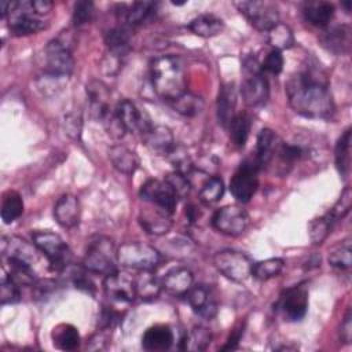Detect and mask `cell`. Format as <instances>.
<instances>
[{
	"instance_id": "obj_1",
	"label": "cell",
	"mask_w": 352,
	"mask_h": 352,
	"mask_svg": "<svg viewBox=\"0 0 352 352\" xmlns=\"http://www.w3.org/2000/svg\"><path fill=\"white\" fill-rule=\"evenodd\" d=\"M292 109L309 118H327L334 113L333 96L323 78L312 72H300L286 82Z\"/></svg>"
},
{
	"instance_id": "obj_2",
	"label": "cell",
	"mask_w": 352,
	"mask_h": 352,
	"mask_svg": "<svg viewBox=\"0 0 352 352\" xmlns=\"http://www.w3.org/2000/svg\"><path fill=\"white\" fill-rule=\"evenodd\" d=\"M150 78L155 94L164 100L173 102L187 92V74L184 65L173 55L155 58L150 65Z\"/></svg>"
},
{
	"instance_id": "obj_3",
	"label": "cell",
	"mask_w": 352,
	"mask_h": 352,
	"mask_svg": "<svg viewBox=\"0 0 352 352\" xmlns=\"http://www.w3.org/2000/svg\"><path fill=\"white\" fill-rule=\"evenodd\" d=\"M242 67L245 77L241 84V96L245 104L250 107L263 106L270 98V85L263 74L260 62L252 55L245 56Z\"/></svg>"
},
{
	"instance_id": "obj_4",
	"label": "cell",
	"mask_w": 352,
	"mask_h": 352,
	"mask_svg": "<svg viewBox=\"0 0 352 352\" xmlns=\"http://www.w3.org/2000/svg\"><path fill=\"white\" fill-rule=\"evenodd\" d=\"M74 69L72 56V37L69 32H62L45 47V73L55 78L69 77Z\"/></svg>"
},
{
	"instance_id": "obj_5",
	"label": "cell",
	"mask_w": 352,
	"mask_h": 352,
	"mask_svg": "<svg viewBox=\"0 0 352 352\" xmlns=\"http://www.w3.org/2000/svg\"><path fill=\"white\" fill-rule=\"evenodd\" d=\"M117 249L111 239L99 236L89 242L82 260V268L88 272L109 275L117 271Z\"/></svg>"
},
{
	"instance_id": "obj_6",
	"label": "cell",
	"mask_w": 352,
	"mask_h": 352,
	"mask_svg": "<svg viewBox=\"0 0 352 352\" xmlns=\"http://www.w3.org/2000/svg\"><path fill=\"white\" fill-rule=\"evenodd\" d=\"M118 264L136 271H153L161 263V253L151 245L131 241L117 249Z\"/></svg>"
},
{
	"instance_id": "obj_7",
	"label": "cell",
	"mask_w": 352,
	"mask_h": 352,
	"mask_svg": "<svg viewBox=\"0 0 352 352\" xmlns=\"http://www.w3.org/2000/svg\"><path fill=\"white\" fill-rule=\"evenodd\" d=\"M32 239L33 243L38 248L40 253L47 257L51 270L63 271L69 265L72 258L69 246L58 234L47 230L33 231Z\"/></svg>"
},
{
	"instance_id": "obj_8",
	"label": "cell",
	"mask_w": 352,
	"mask_h": 352,
	"mask_svg": "<svg viewBox=\"0 0 352 352\" xmlns=\"http://www.w3.org/2000/svg\"><path fill=\"white\" fill-rule=\"evenodd\" d=\"M258 170L260 165L254 158H246L239 164L230 182V191L238 202L246 204L253 198L258 187Z\"/></svg>"
},
{
	"instance_id": "obj_9",
	"label": "cell",
	"mask_w": 352,
	"mask_h": 352,
	"mask_svg": "<svg viewBox=\"0 0 352 352\" xmlns=\"http://www.w3.org/2000/svg\"><path fill=\"white\" fill-rule=\"evenodd\" d=\"M213 264L220 274L234 282H245L252 275L253 263L245 253L236 250L226 249L217 252L213 257Z\"/></svg>"
},
{
	"instance_id": "obj_10",
	"label": "cell",
	"mask_w": 352,
	"mask_h": 352,
	"mask_svg": "<svg viewBox=\"0 0 352 352\" xmlns=\"http://www.w3.org/2000/svg\"><path fill=\"white\" fill-rule=\"evenodd\" d=\"M241 14L249 21V23L260 32H268L276 23H279V12L274 3L270 1H239L235 3Z\"/></svg>"
},
{
	"instance_id": "obj_11",
	"label": "cell",
	"mask_w": 352,
	"mask_h": 352,
	"mask_svg": "<svg viewBox=\"0 0 352 352\" xmlns=\"http://www.w3.org/2000/svg\"><path fill=\"white\" fill-rule=\"evenodd\" d=\"M1 256L7 264H22L33 268L38 261V248L19 236H3L0 242Z\"/></svg>"
},
{
	"instance_id": "obj_12",
	"label": "cell",
	"mask_w": 352,
	"mask_h": 352,
	"mask_svg": "<svg viewBox=\"0 0 352 352\" xmlns=\"http://www.w3.org/2000/svg\"><path fill=\"white\" fill-rule=\"evenodd\" d=\"M212 226L224 235L238 236L246 231L249 226V216L238 205H226L214 212Z\"/></svg>"
},
{
	"instance_id": "obj_13",
	"label": "cell",
	"mask_w": 352,
	"mask_h": 352,
	"mask_svg": "<svg viewBox=\"0 0 352 352\" xmlns=\"http://www.w3.org/2000/svg\"><path fill=\"white\" fill-rule=\"evenodd\" d=\"M8 28L14 36H28L44 30L47 23L37 18L32 1H16L10 12Z\"/></svg>"
},
{
	"instance_id": "obj_14",
	"label": "cell",
	"mask_w": 352,
	"mask_h": 352,
	"mask_svg": "<svg viewBox=\"0 0 352 352\" xmlns=\"http://www.w3.org/2000/svg\"><path fill=\"white\" fill-rule=\"evenodd\" d=\"M140 198L144 202L154 204L170 214L175 212L177 205V195L166 180L150 179L140 187Z\"/></svg>"
},
{
	"instance_id": "obj_15",
	"label": "cell",
	"mask_w": 352,
	"mask_h": 352,
	"mask_svg": "<svg viewBox=\"0 0 352 352\" xmlns=\"http://www.w3.org/2000/svg\"><path fill=\"white\" fill-rule=\"evenodd\" d=\"M103 289L106 296L118 304H128L136 297L135 276L126 271H114L106 275L103 280Z\"/></svg>"
},
{
	"instance_id": "obj_16",
	"label": "cell",
	"mask_w": 352,
	"mask_h": 352,
	"mask_svg": "<svg viewBox=\"0 0 352 352\" xmlns=\"http://www.w3.org/2000/svg\"><path fill=\"white\" fill-rule=\"evenodd\" d=\"M276 308L280 311L286 320H301L308 309V290L301 285L286 289L280 294L276 302Z\"/></svg>"
},
{
	"instance_id": "obj_17",
	"label": "cell",
	"mask_w": 352,
	"mask_h": 352,
	"mask_svg": "<svg viewBox=\"0 0 352 352\" xmlns=\"http://www.w3.org/2000/svg\"><path fill=\"white\" fill-rule=\"evenodd\" d=\"M114 114L121 121L126 132L140 133L143 135L146 131H148L153 124L147 113L142 109H139L132 100L122 99L117 103Z\"/></svg>"
},
{
	"instance_id": "obj_18",
	"label": "cell",
	"mask_w": 352,
	"mask_h": 352,
	"mask_svg": "<svg viewBox=\"0 0 352 352\" xmlns=\"http://www.w3.org/2000/svg\"><path fill=\"white\" fill-rule=\"evenodd\" d=\"M139 223L143 230L151 235H164L172 228L173 224L170 213L154 204H148L140 209Z\"/></svg>"
},
{
	"instance_id": "obj_19",
	"label": "cell",
	"mask_w": 352,
	"mask_h": 352,
	"mask_svg": "<svg viewBox=\"0 0 352 352\" xmlns=\"http://www.w3.org/2000/svg\"><path fill=\"white\" fill-rule=\"evenodd\" d=\"M87 96L89 102V110L94 118L103 121L110 114L109 99H110V89L107 85L99 80H91L87 87Z\"/></svg>"
},
{
	"instance_id": "obj_20",
	"label": "cell",
	"mask_w": 352,
	"mask_h": 352,
	"mask_svg": "<svg viewBox=\"0 0 352 352\" xmlns=\"http://www.w3.org/2000/svg\"><path fill=\"white\" fill-rule=\"evenodd\" d=\"M186 296L188 304L199 316L205 319H212L216 316L217 302L212 294L210 287H208L206 285L192 286Z\"/></svg>"
},
{
	"instance_id": "obj_21",
	"label": "cell",
	"mask_w": 352,
	"mask_h": 352,
	"mask_svg": "<svg viewBox=\"0 0 352 352\" xmlns=\"http://www.w3.org/2000/svg\"><path fill=\"white\" fill-rule=\"evenodd\" d=\"M81 206L78 198L72 194H63L54 206L56 223L65 228H73L80 223Z\"/></svg>"
},
{
	"instance_id": "obj_22",
	"label": "cell",
	"mask_w": 352,
	"mask_h": 352,
	"mask_svg": "<svg viewBox=\"0 0 352 352\" xmlns=\"http://www.w3.org/2000/svg\"><path fill=\"white\" fill-rule=\"evenodd\" d=\"M194 276L192 272L186 267H176L172 268L165 274V276L161 280L162 289L175 297L186 296L188 290L192 287Z\"/></svg>"
},
{
	"instance_id": "obj_23",
	"label": "cell",
	"mask_w": 352,
	"mask_h": 352,
	"mask_svg": "<svg viewBox=\"0 0 352 352\" xmlns=\"http://www.w3.org/2000/svg\"><path fill=\"white\" fill-rule=\"evenodd\" d=\"M173 338V331L168 324H154L143 333L142 346L150 352L165 351L170 348Z\"/></svg>"
},
{
	"instance_id": "obj_24",
	"label": "cell",
	"mask_w": 352,
	"mask_h": 352,
	"mask_svg": "<svg viewBox=\"0 0 352 352\" xmlns=\"http://www.w3.org/2000/svg\"><path fill=\"white\" fill-rule=\"evenodd\" d=\"M142 136L144 143L161 155H168L176 146L172 131L165 125H153Z\"/></svg>"
},
{
	"instance_id": "obj_25",
	"label": "cell",
	"mask_w": 352,
	"mask_h": 352,
	"mask_svg": "<svg viewBox=\"0 0 352 352\" xmlns=\"http://www.w3.org/2000/svg\"><path fill=\"white\" fill-rule=\"evenodd\" d=\"M236 107V91L234 82L223 84L217 95V120L224 128H228L231 120L234 118Z\"/></svg>"
},
{
	"instance_id": "obj_26",
	"label": "cell",
	"mask_w": 352,
	"mask_h": 352,
	"mask_svg": "<svg viewBox=\"0 0 352 352\" xmlns=\"http://www.w3.org/2000/svg\"><path fill=\"white\" fill-rule=\"evenodd\" d=\"M109 160L118 172L125 175L135 173L140 165L138 154L124 144L111 146L109 148Z\"/></svg>"
},
{
	"instance_id": "obj_27",
	"label": "cell",
	"mask_w": 352,
	"mask_h": 352,
	"mask_svg": "<svg viewBox=\"0 0 352 352\" xmlns=\"http://www.w3.org/2000/svg\"><path fill=\"white\" fill-rule=\"evenodd\" d=\"M334 15V6L329 1H307L302 4L304 19L318 28L329 25Z\"/></svg>"
},
{
	"instance_id": "obj_28",
	"label": "cell",
	"mask_w": 352,
	"mask_h": 352,
	"mask_svg": "<svg viewBox=\"0 0 352 352\" xmlns=\"http://www.w3.org/2000/svg\"><path fill=\"white\" fill-rule=\"evenodd\" d=\"M129 40H131V29L125 23L110 29L104 34V43L110 51V55L118 59L128 54Z\"/></svg>"
},
{
	"instance_id": "obj_29",
	"label": "cell",
	"mask_w": 352,
	"mask_h": 352,
	"mask_svg": "<svg viewBox=\"0 0 352 352\" xmlns=\"http://www.w3.org/2000/svg\"><path fill=\"white\" fill-rule=\"evenodd\" d=\"M278 136L272 129L264 128L258 132L256 142V153L253 158L260 165V168H263L272 160L274 154L278 150Z\"/></svg>"
},
{
	"instance_id": "obj_30",
	"label": "cell",
	"mask_w": 352,
	"mask_h": 352,
	"mask_svg": "<svg viewBox=\"0 0 352 352\" xmlns=\"http://www.w3.org/2000/svg\"><path fill=\"white\" fill-rule=\"evenodd\" d=\"M52 344L60 351H74L80 346L81 338L76 326L70 323H59L51 333Z\"/></svg>"
},
{
	"instance_id": "obj_31",
	"label": "cell",
	"mask_w": 352,
	"mask_h": 352,
	"mask_svg": "<svg viewBox=\"0 0 352 352\" xmlns=\"http://www.w3.org/2000/svg\"><path fill=\"white\" fill-rule=\"evenodd\" d=\"M190 30L204 38H209L213 36H217L224 29V22L219 16L213 14H202L194 18L190 25Z\"/></svg>"
},
{
	"instance_id": "obj_32",
	"label": "cell",
	"mask_w": 352,
	"mask_h": 352,
	"mask_svg": "<svg viewBox=\"0 0 352 352\" xmlns=\"http://www.w3.org/2000/svg\"><path fill=\"white\" fill-rule=\"evenodd\" d=\"M323 45L334 54H345L351 45V30L348 26H336L322 37Z\"/></svg>"
},
{
	"instance_id": "obj_33",
	"label": "cell",
	"mask_w": 352,
	"mask_h": 352,
	"mask_svg": "<svg viewBox=\"0 0 352 352\" xmlns=\"http://www.w3.org/2000/svg\"><path fill=\"white\" fill-rule=\"evenodd\" d=\"M210 340H212V334L206 327L195 326L180 338L179 348L182 351H188V352H202L209 346Z\"/></svg>"
},
{
	"instance_id": "obj_34",
	"label": "cell",
	"mask_w": 352,
	"mask_h": 352,
	"mask_svg": "<svg viewBox=\"0 0 352 352\" xmlns=\"http://www.w3.org/2000/svg\"><path fill=\"white\" fill-rule=\"evenodd\" d=\"M135 287L136 297H140L142 300H154L158 297L162 285L151 271H139L138 276H135Z\"/></svg>"
},
{
	"instance_id": "obj_35",
	"label": "cell",
	"mask_w": 352,
	"mask_h": 352,
	"mask_svg": "<svg viewBox=\"0 0 352 352\" xmlns=\"http://www.w3.org/2000/svg\"><path fill=\"white\" fill-rule=\"evenodd\" d=\"M157 4L153 1H136L125 11L124 23L129 28L139 26L143 22L148 21L155 14Z\"/></svg>"
},
{
	"instance_id": "obj_36",
	"label": "cell",
	"mask_w": 352,
	"mask_h": 352,
	"mask_svg": "<svg viewBox=\"0 0 352 352\" xmlns=\"http://www.w3.org/2000/svg\"><path fill=\"white\" fill-rule=\"evenodd\" d=\"M252 121L246 113H236L228 125L230 140L236 147H243L250 132Z\"/></svg>"
},
{
	"instance_id": "obj_37",
	"label": "cell",
	"mask_w": 352,
	"mask_h": 352,
	"mask_svg": "<svg viewBox=\"0 0 352 352\" xmlns=\"http://www.w3.org/2000/svg\"><path fill=\"white\" fill-rule=\"evenodd\" d=\"M349 153H351V129L348 128L338 139L334 150L336 166L342 177H346L349 173V164H351Z\"/></svg>"
},
{
	"instance_id": "obj_38",
	"label": "cell",
	"mask_w": 352,
	"mask_h": 352,
	"mask_svg": "<svg viewBox=\"0 0 352 352\" xmlns=\"http://www.w3.org/2000/svg\"><path fill=\"white\" fill-rule=\"evenodd\" d=\"M23 213V201L16 191H7L1 201V220L6 224L15 221Z\"/></svg>"
},
{
	"instance_id": "obj_39",
	"label": "cell",
	"mask_w": 352,
	"mask_h": 352,
	"mask_svg": "<svg viewBox=\"0 0 352 352\" xmlns=\"http://www.w3.org/2000/svg\"><path fill=\"white\" fill-rule=\"evenodd\" d=\"M172 107L182 116L186 117H195L204 110V100L201 96H197L190 92H184L182 96L175 99Z\"/></svg>"
},
{
	"instance_id": "obj_40",
	"label": "cell",
	"mask_w": 352,
	"mask_h": 352,
	"mask_svg": "<svg viewBox=\"0 0 352 352\" xmlns=\"http://www.w3.org/2000/svg\"><path fill=\"white\" fill-rule=\"evenodd\" d=\"M268 44L272 47V50H287L293 47L294 44V36L292 29L286 23H276L274 28H271L268 32Z\"/></svg>"
},
{
	"instance_id": "obj_41",
	"label": "cell",
	"mask_w": 352,
	"mask_h": 352,
	"mask_svg": "<svg viewBox=\"0 0 352 352\" xmlns=\"http://www.w3.org/2000/svg\"><path fill=\"white\" fill-rule=\"evenodd\" d=\"M224 194V183L219 176H208V179L199 187V201L210 205L221 199Z\"/></svg>"
},
{
	"instance_id": "obj_42",
	"label": "cell",
	"mask_w": 352,
	"mask_h": 352,
	"mask_svg": "<svg viewBox=\"0 0 352 352\" xmlns=\"http://www.w3.org/2000/svg\"><path fill=\"white\" fill-rule=\"evenodd\" d=\"M283 267H285L283 258L271 257V258L261 260V261L253 264V267H252V275H253L256 279L267 280V279H271V278L278 276V275L282 272Z\"/></svg>"
},
{
	"instance_id": "obj_43",
	"label": "cell",
	"mask_w": 352,
	"mask_h": 352,
	"mask_svg": "<svg viewBox=\"0 0 352 352\" xmlns=\"http://www.w3.org/2000/svg\"><path fill=\"white\" fill-rule=\"evenodd\" d=\"M334 224H336V220L329 213L323 214L322 217L314 219L309 223V228H308L311 242L314 245H320L327 238V235L331 231Z\"/></svg>"
},
{
	"instance_id": "obj_44",
	"label": "cell",
	"mask_w": 352,
	"mask_h": 352,
	"mask_svg": "<svg viewBox=\"0 0 352 352\" xmlns=\"http://www.w3.org/2000/svg\"><path fill=\"white\" fill-rule=\"evenodd\" d=\"M327 261L331 267L340 268V270H349L352 265V250L349 241L340 242L336 245L327 256Z\"/></svg>"
},
{
	"instance_id": "obj_45",
	"label": "cell",
	"mask_w": 352,
	"mask_h": 352,
	"mask_svg": "<svg viewBox=\"0 0 352 352\" xmlns=\"http://www.w3.org/2000/svg\"><path fill=\"white\" fill-rule=\"evenodd\" d=\"M21 298L19 285H16L8 275L3 276L1 286H0V302L1 305L15 304Z\"/></svg>"
},
{
	"instance_id": "obj_46",
	"label": "cell",
	"mask_w": 352,
	"mask_h": 352,
	"mask_svg": "<svg viewBox=\"0 0 352 352\" xmlns=\"http://www.w3.org/2000/svg\"><path fill=\"white\" fill-rule=\"evenodd\" d=\"M94 14H95V7L92 1H87V0L77 1L73 8V16H72L73 25L81 26L91 22L94 18Z\"/></svg>"
},
{
	"instance_id": "obj_47",
	"label": "cell",
	"mask_w": 352,
	"mask_h": 352,
	"mask_svg": "<svg viewBox=\"0 0 352 352\" xmlns=\"http://www.w3.org/2000/svg\"><path fill=\"white\" fill-rule=\"evenodd\" d=\"M351 206H352V192H351V188L346 186L341 192V197L338 198L336 205L327 213L337 221L349 213Z\"/></svg>"
},
{
	"instance_id": "obj_48",
	"label": "cell",
	"mask_w": 352,
	"mask_h": 352,
	"mask_svg": "<svg viewBox=\"0 0 352 352\" xmlns=\"http://www.w3.org/2000/svg\"><path fill=\"white\" fill-rule=\"evenodd\" d=\"M165 180L170 184V187L173 188V191L177 195V198H183V197L188 195L190 188H191V182L186 175L179 173V172L175 170L173 173H169L165 177Z\"/></svg>"
},
{
	"instance_id": "obj_49",
	"label": "cell",
	"mask_w": 352,
	"mask_h": 352,
	"mask_svg": "<svg viewBox=\"0 0 352 352\" xmlns=\"http://www.w3.org/2000/svg\"><path fill=\"white\" fill-rule=\"evenodd\" d=\"M263 72H268L271 74H279L283 69V56L278 50H271L264 60L260 63Z\"/></svg>"
},
{
	"instance_id": "obj_50",
	"label": "cell",
	"mask_w": 352,
	"mask_h": 352,
	"mask_svg": "<svg viewBox=\"0 0 352 352\" xmlns=\"http://www.w3.org/2000/svg\"><path fill=\"white\" fill-rule=\"evenodd\" d=\"M279 158L282 162L285 164H293L296 161H298L302 154H304V150L297 146V144H290V143H282L278 146V150H276Z\"/></svg>"
},
{
	"instance_id": "obj_51",
	"label": "cell",
	"mask_w": 352,
	"mask_h": 352,
	"mask_svg": "<svg viewBox=\"0 0 352 352\" xmlns=\"http://www.w3.org/2000/svg\"><path fill=\"white\" fill-rule=\"evenodd\" d=\"M81 116L80 113H70L66 116L65 118V129H66V133L73 138V139H77L80 138V133H81Z\"/></svg>"
},
{
	"instance_id": "obj_52",
	"label": "cell",
	"mask_w": 352,
	"mask_h": 352,
	"mask_svg": "<svg viewBox=\"0 0 352 352\" xmlns=\"http://www.w3.org/2000/svg\"><path fill=\"white\" fill-rule=\"evenodd\" d=\"M243 330H245V323L236 324V326L231 330V333H230V336H228L226 344L221 346V349H223V351L235 349V348L238 346L239 341H241V337L243 336Z\"/></svg>"
},
{
	"instance_id": "obj_53",
	"label": "cell",
	"mask_w": 352,
	"mask_h": 352,
	"mask_svg": "<svg viewBox=\"0 0 352 352\" xmlns=\"http://www.w3.org/2000/svg\"><path fill=\"white\" fill-rule=\"evenodd\" d=\"M73 283H74V286H76L77 289H81V290H84V292H87V293H94V290H95L94 282H92L89 278H87L84 272L74 274V276H73Z\"/></svg>"
},
{
	"instance_id": "obj_54",
	"label": "cell",
	"mask_w": 352,
	"mask_h": 352,
	"mask_svg": "<svg viewBox=\"0 0 352 352\" xmlns=\"http://www.w3.org/2000/svg\"><path fill=\"white\" fill-rule=\"evenodd\" d=\"M351 309L346 311L345 316H344V320L341 323V329H340V338L349 344L351 342V337H352V322H351Z\"/></svg>"
},
{
	"instance_id": "obj_55",
	"label": "cell",
	"mask_w": 352,
	"mask_h": 352,
	"mask_svg": "<svg viewBox=\"0 0 352 352\" xmlns=\"http://www.w3.org/2000/svg\"><path fill=\"white\" fill-rule=\"evenodd\" d=\"M32 7L36 15H45L52 10L54 4L50 0H34L32 1Z\"/></svg>"
},
{
	"instance_id": "obj_56",
	"label": "cell",
	"mask_w": 352,
	"mask_h": 352,
	"mask_svg": "<svg viewBox=\"0 0 352 352\" xmlns=\"http://www.w3.org/2000/svg\"><path fill=\"white\" fill-rule=\"evenodd\" d=\"M342 6L345 7V10H346V11H349V10H351V1H345V3H342Z\"/></svg>"
}]
</instances>
